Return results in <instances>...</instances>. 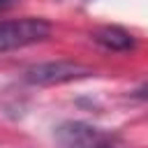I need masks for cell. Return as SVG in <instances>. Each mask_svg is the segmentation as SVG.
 <instances>
[{
	"label": "cell",
	"instance_id": "6da1fadb",
	"mask_svg": "<svg viewBox=\"0 0 148 148\" xmlns=\"http://www.w3.org/2000/svg\"><path fill=\"white\" fill-rule=\"evenodd\" d=\"M53 136L62 148H130L127 141L116 132H109L81 120L60 123Z\"/></svg>",
	"mask_w": 148,
	"mask_h": 148
},
{
	"label": "cell",
	"instance_id": "7a4b0ae2",
	"mask_svg": "<svg viewBox=\"0 0 148 148\" xmlns=\"http://www.w3.org/2000/svg\"><path fill=\"white\" fill-rule=\"evenodd\" d=\"M92 74L95 72L88 65L72 62V60H51V62H39L28 67L23 72V79L30 86H60V83L88 79Z\"/></svg>",
	"mask_w": 148,
	"mask_h": 148
},
{
	"label": "cell",
	"instance_id": "3957f363",
	"mask_svg": "<svg viewBox=\"0 0 148 148\" xmlns=\"http://www.w3.org/2000/svg\"><path fill=\"white\" fill-rule=\"evenodd\" d=\"M49 35H51V25L44 18L25 16V18L0 21V51L37 44V42H44Z\"/></svg>",
	"mask_w": 148,
	"mask_h": 148
},
{
	"label": "cell",
	"instance_id": "277c9868",
	"mask_svg": "<svg viewBox=\"0 0 148 148\" xmlns=\"http://www.w3.org/2000/svg\"><path fill=\"white\" fill-rule=\"evenodd\" d=\"M92 39L99 46L109 49V51H127L134 44L132 35L125 32L123 28H118V25H102V28H97L92 32Z\"/></svg>",
	"mask_w": 148,
	"mask_h": 148
},
{
	"label": "cell",
	"instance_id": "5b68a950",
	"mask_svg": "<svg viewBox=\"0 0 148 148\" xmlns=\"http://www.w3.org/2000/svg\"><path fill=\"white\" fill-rule=\"evenodd\" d=\"M134 97H139V99H146V102H148V81H143V83L134 90Z\"/></svg>",
	"mask_w": 148,
	"mask_h": 148
},
{
	"label": "cell",
	"instance_id": "8992f818",
	"mask_svg": "<svg viewBox=\"0 0 148 148\" xmlns=\"http://www.w3.org/2000/svg\"><path fill=\"white\" fill-rule=\"evenodd\" d=\"M12 5H16V0H0V9H7Z\"/></svg>",
	"mask_w": 148,
	"mask_h": 148
}]
</instances>
